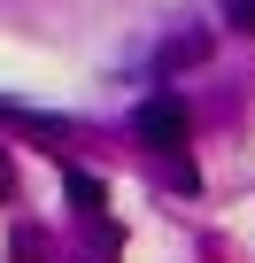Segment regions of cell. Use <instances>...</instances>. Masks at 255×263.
Returning <instances> with one entry per match:
<instances>
[{
  "mask_svg": "<svg viewBox=\"0 0 255 263\" xmlns=\"http://www.w3.org/2000/svg\"><path fill=\"white\" fill-rule=\"evenodd\" d=\"M140 140H147L155 155H178V147H186V101H178V93H147V101H140Z\"/></svg>",
  "mask_w": 255,
  "mask_h": 263,
  "instance_id": "obj_1",
  "label": "cell"
},
{
  "mask_svg": "<svg viewBox=\"0 0 255 263\" xmlns=\"http://www.w3.org/2000/svg\"><path fill=\"white\" fill-rule=\"evenodd\" d=\"M62 186H70V201H77V209H101V201H108V186H101L93 171H62Z\"/></svg>",
  "mask_w": 255,
  "mask_h": 263,
  "instance_id": "obj_2",
  "label": "cell"
},
{
  "mask_svg": "<svg viewBox=\"0 0 255 263\" xmlns=\"http://www.w3.org/2000/svg\"><path fill=\"white\" fill-rule=\"evenodd\" d=\"M224 16H232V31H255V0H224Z\"/></svg>",
  "mask_w": 255,
  "mask_h": 263,
  "instance_id": "obj_3",
  "label": "cell"
},
{
  "mask_svg": "<svg viewBox=\"0 0 255 263\" xmlns=\"http://www.w3.org/2000/svg\"><path fill=\"white\" fill-rule=\"evenodd\" d=\"M0 194H8V163H0Z\"/></svg>",
  "mask_w": 255,
  "mask_h": 263,
  "instance_id": "obj_4",
  "label": "cell"
}]
</instances>
